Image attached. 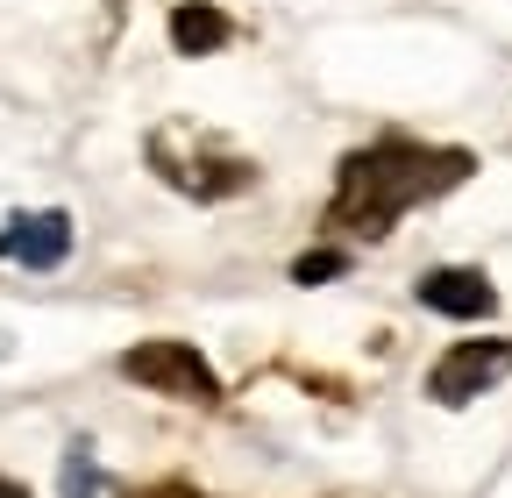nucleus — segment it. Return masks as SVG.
I'll use <instances>...</instances> for the list:
<instances>
[{
    "label": "nucleus",
    "instance_id": "0eeeda50",
    "mask_svg": "<svg viewBox=\"0 0 512 498\" xmlns=\"http://www.w3.org/2000/svg\"><path fill=\"white\" fill-rule=\"evenodd\" d=\"M342 271H349V257H342V249H313V257H299V264H292V278H299V285L342 278Z\"/></svg>",
    "mask_w": 512,
    "mask_h": 498
},
{
    "label": "nucleus",
    "instance_id": "20e7f679",
    "mask_svg": "<svg viewBox=\"0 0 512 498\" xmlns=\"http://www.w3.org/2000/svg\"><path fill=\"white\" fill-rule=\"evenodd\" d=\"M64 249H72V214H15L0 228V257L8 264H29V271H57Z\"/></svg>",
    "mask_w": 512,
    "mask_h": 498
},
{
    "label": "nucleus",
    "instance_id": "423d86ee",
    "mask_svg": "<svg viewBox=\"0 0 512 498\" xmlns=\"http://www.w3.org/2000/svg\"><path fill=\"white\" fill-rule=\"evenodd\" d=\"M235 43V22L214 8V0H178L171 8V50L178 57H214Z\"/></svg>",
    "mask_w": 512,
    "mask_h": 498
},
{
    "label": "nucleus",
    "instance_id": "39448f33",
    "mask_svg": "<svg viewBox=\"0 0 512 498\" xmlns=\"http://www.w3.org/2000/svg\"><path fill=\"white\" fill-rule=\"evenodd\" d=\"M413 292H420V306H434V314H448V321H491L498 314V285L484 271H463V264L427 271Z\"/></svg>",
    "mask_w": 512,
    "mask_h": 498
},
{
    "label": "nucleus",
    "instance_id": "7ed1b4c3",
    "mask_svg": "<svg viewBox=\"0 0 512 498\" xmlns=\"http://www.w3.org/2000/svg\"><path fill=\"white\" fill-rule=\"evenodd\" d=\"M498 378H512V335H491V342H456L441 363H434V378H427V399L441 406H470L477 392H491Z\"/></svg>",
    "mask_w": 512,
    "mask_h": 498
},
{
    "label": "nucleus",
    "instance_id": "f03ea898",
    "mask_svg": "<svg viewBox=\"0 0 512 498\" xmlns=\"http://www.w3.org/2000/svg\"><path fill=\"white\" fill-rule=\"evenodd\" d=\"M121 378H136L164 399H192V406H214L221 399V378H214V363L192 349V342H136L121 356Z\"/></svg>",
    "mask_w": 512,
    "mask_h": 498
},
{
    "label": "nucleus",
    "instance_id": "f257e3e1",
    "mask_svg": "<svg viewBox=\"0 0 512 498\" xmlns=\"http://www.w3.org/2000/svg\"><path fill=\"white\" fill-rule=\"evenodd\" d=\"M477 171L470 150H448V143H406V136H384L370 150H349L342 171H335V200H328V228L342 235H392V221L406 207H427L441 193H456V185Z\"/></svg>",
    "mask_w": 512,
    "mask_h": 498
},
{
    "label": "nucleus",
    "instance_id": "6e6552de",
    "mask_svg": "<svg viewBox=\"0 0 512 498\" xmlns=\"http://www.w3.org/2000/svg\"><path fill=\"white\" fill-rule=\"evenodd\" d=\"M64 498H100V477H93V456L86 449L64 456Z\"/></svg>",
    "mask_w": 512,
    "mask_h": 498
},
{
    "label": "nucleus",
    "instance_id": "9d476101",
    "mask_svg": "<svg viewBox=\"0 0 512 498\" xmlns=\"http://www.w3.org/2000/svg\"><path fill=\"white\" fill-rule=\"evenodd\" d=\"M0 498H29V491H22V484H8V477H0Z\"/></svg>",
    "mask_w": 512,
    "mask_h": 498
},
{
    "label": "nucleus",
    "instance_id": "1a4fd4ad",
    "mask_svg": "<svg viewBox=\"0 0 512 498\" xmlns=\"http://www.w3.org/2000/svg\"><path fill=\"white\" fill-rule=\"evenodd\" d=\"M143 498H200L192 484H157V491H143Z\"/></svg>",
    "mask_w": 512,
    "mask_h": 498
}]
</instances>
